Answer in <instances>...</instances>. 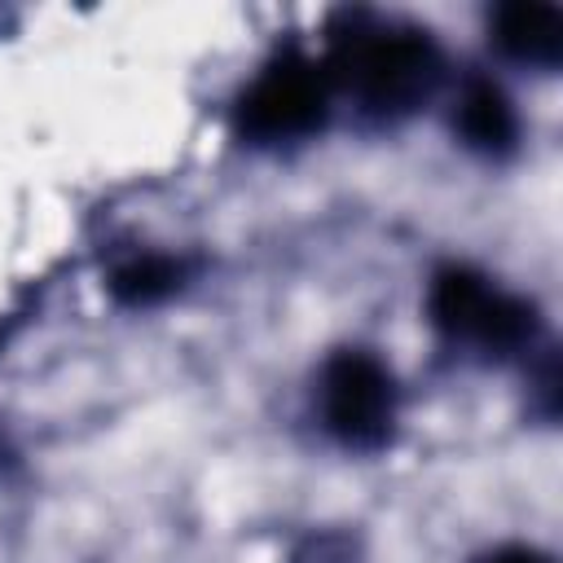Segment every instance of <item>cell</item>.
Wrapping results in <instances>:
<instances>
[{
  "mask_svg": "<svg viewBox=\"0 0 563 563\" xmlns=\"http://www.w3.org/2000/svg\"><path fill=\"white\" fill-rule=\"evenodd\" d=\"M391 374L369 352H339L321 369V413L325 427L356 449H374L391 431Z\"/></svg>",
  "mask_w": 563,
  "mask_h": 563,
  "instance_id": "4",
  "label": "cell"
},
{
  "mask_svg": "<svg viewBox=\"0 0 563 563\" xmlns=\"http://www.w3.org/2000/svg\"><path fill=\"white\" fill-rule=\"evenodd\" d=\"M431 317L453 339H475L479 347H519L532 334V308L497 290L475 268H440L431 282Z\"/></svg>",
  "mask_w": 563,
  "mask_h": 563,
  "instance_id": "3",
  "label": "cell"
},
{
  "mask_svg": "<svg viewBox=\"0 0 563 563\" xmlns=\"http://www.w3.org/2000/svg\"><path fill=\"white\" fill-rule=\"evenodd\" d=\"M493 40L501 53H510L515 62H532V66H554L563 53V18L554 4H501L488 18Z\"/></svg>",
  "mask_w": 563,
  "mask_h": 563,
  "instance_id": "5",
  "label": "cell"
},
{
  "mask_svg": "<svg viewBox=\"0 0 563 563\" xmlns=\"http://www.w3.org/2000/svg\"><path fill=\"white\" fill-rule=\"evenodd\" d=\"M330 75L303 53H282L238 97V128L255 141H290L321 123Z\"/></svg>",
  "mask_w": 563,
  "mask_h": 563,
  "instance_id": "2",
  "label": "cell"
},
{
  "mask_svg": "<svg viewBox=\"0 0 563 563\" xmlns=\"http://www.w3.org/2000/svg\"><path fill=\"white\" fill-rule=\"evenodd\" d=\"M334 66L374 110H409L431 92L440 53L418 26H374L356 18L334 48Z\"/></svg>",
  "mask_w": 563,
  "mask_h": 563,
  "instance_id": "1",
  "label": "cell"
},
{
  "mask_svg": "<svg viewBox=\"0 0 563 563\" xmlns=\"http://www.w3.org/2000/svg\"><path fill=\"white\" fill-rule=\"evenodd\" d=\"M488 563H550V559L537 554V550H501V554H493Z\"/></svg>",
  "mask_w": 563,
  "mask_h": 563,
  "instance_id": "8",
  "label": "cell"
},
{
  "mask_svg": "<svg viewBox=\"0 0 563 563\" xmlns=\"http://www.w3.org/2000/svg\"><path fill=\"white\" fill-rule=\"evenodd\" d=\"M457 132L466 136L471 150L484 154H501L515 141V110L506 101V92L488 79H471L462 101H457Z\"/></svg>",
  "mask_w": 563,
  "mask_h": 563,
  "instance_id": "6",
  "label": "cell"
},
{
  "mask_svg": "<svg viewBox=\"0 0 563 563\" xmlns=\"http://www.w3.org/2000/svg\"><path fill=\"white\" fill-rule=\"evenodd\" d=\"M180 268L163 255H141V260H128L123 268H114V282L110 290L123 299V303H150L158 295H167L176 286Z\"/></svg>",
  "mask_w": 563,
  "mask_h": 563,
  "instance_id": "7",
  "label": "cell"
}]
</instances>
